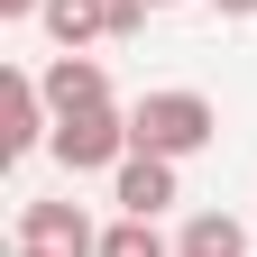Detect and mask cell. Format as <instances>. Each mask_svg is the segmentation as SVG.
Segmentation results:
<instances>
[{"label": "cell", "mask_w": 257, "mask_h": 257, "mask_svg": "<svg viewBox=\"0 0 257 257\" xmlns=\"http://www.w3.org/2000/svg\"><path fill=\"white\" fill-rule=\"evenodd\" d=\"M128 138H138L147 156H193L220 138V110L202 101V92H147L138 110H128Z\"/></svg>", "instance_id": "cell-1"}, {"label": "cell", "mask_w": 257, "mask_h": 257, "mask_svg": "<svg viewBox=\"0 0 257 257\" xmlns=\"http://www.w3.org/2000/svg\"><path fill=\"white\" fill-rule=\"evenodd\" d=\"M46 147H55L64 175H101V166H128V156H138V138H128V119H119L110 101H101V110H64Z\"/></svg>", "instance_id": "cell-2"}, {"label": "cell", "mask_w": 257, "mask_h": 257, "mask_svg": "<svg viewBox=\"0 0 257 257\" xmlns=\"http://www.w3.org/2000/svg\"><path fill=\"white\" fill-rule=\"evenodd\" d=\"M19 248H46V257H101V230H92L83 202H19Z\"/></svg>", "instance_id": "cell-3"}, {"label": "cell", "mask_w": 257, "mask_h": 257, "mask_svg": "<svg viewBox=\"0 0 257 257\" xmlns=\"http://www.w3.org/2000/svg\"><path fill=\"white\" fill-rule=\"evenodd\" d=\"M46 119L55 110H46V83L37 74H0V156H28L37 138H55Z\"/></svg>", "instance_id": "cell-4"}, {"label": "cell", "mask_w": 257, "mask_h": 257, "mask_svg": "<svg viewBox=\"0 0 257 257\" xmlns=\"http://www.w3.org/2000/svg\"><path fill=\"white\" fill-rule=\"evenodd\" d=\"M110 202L128 211V220H156V211H166L175 202V156H128V166H110Z\"/></svg>", "instance_id": "cell-5"}, {"label": "cell", "mask_w": 257, "mask_h": 257, "mask_svg": "<svg viewBox=\"0 0 257 257\" xmlns=\"http://www.w3.org/2000/svg\"><path fill=\"white\" fill-rule=\"evenodd\" d=\"M37 83H46V110H55V119H64V110H101V101H110V83H101V64H92V55H55Z\"/></svg>", "instance_id": "cell-6"}, {"label": "cell", "mask_w": 257, "mask_h": 257, "mask_svg": "<svg viewBox=\"0 0 257 257\" xmlns=\"http://www.w3.org/2000/svg\"><path fill=\"white\" fill-rule=\"evenodd\" d=\"M175 257H248V230H239L230 211H193L184 239H175Z\"/></svg>", "instance_id": "cell-7"}, {"label": "cell", "mask_w": 257, "mask_h": 257, "mask_svg": "<svg viewBox=\"0 0 257 257\" xmlns=\"http://www.w3.org/2000/svg\"><path fill=\"white\" fill-rule=\"evenodd\" d=\"M46 28H55L64 55H83L92 37H110V10H101V0H46Z\"/></svg>", "instance_id": "cell-8"}, {"label": "cell", "mask_w": 257, "mask_h": 257, "mask_svg": "<svg viewBox=\"0 0 257 257\" xmlns=\"http://www.w3.org/2000/svg\"><path fill=\"white\" fill-rule=\"evenodd\" d=\"M101 257H175V248L156 239V220H128V211H119L110 230H101Z\"/></svg>", "instance_id": "cell-9"}, {"label": "cell", "mask_w": 257, "mask_h": 257, "mask_svg": "<svg viewBox=\"0 0 257 257\" xmlns=\"http://www.w3.org/2000/svg\"><path fill=\"white\" fill-rule=\"evenodd\" d=\"M0 19H46V0H0Z\"/></svg>", "instance_id": "cell-10"}, {"label": "cell", "mask_w": 257, "mask_h": 257, "mask_svg": "<svg viewBox=\"0 0 257 257\" xmlns=\"http://www.w3.org/2000/svg\"><path fill=\"white\" fill-rule=\"evenodd\" d=\"M211 10H220V19H257V0H211Z\"/></svg>", "instance_id": "cell-11"}, {"label": "cell", "mask_w": 257, "mask_h": 257, "mask_svg": "<svg viewBox=\"0 0 257 257\" xmlns=\"http://www.w3.org/2000/svg\"><path fill=\"white\" fill-rule=\"evenodd\" d=\"M19 257H46V248H19Z\"/></svg>", "instance_id": "cell-12"}, {"label": "cell", "mask_w": 257, "mask_h": 257, "mask_svg": "<svg viewBox=\"0 0 257 257\" xmlns=\"http://www.w3.org/2000/svg\"><path fill=\"white\" fill-rule=\"evenodd\" d=\"M147 10H166V0H147Z\"/></svg>", "instance_id": "cell-13"}]
</instances>
